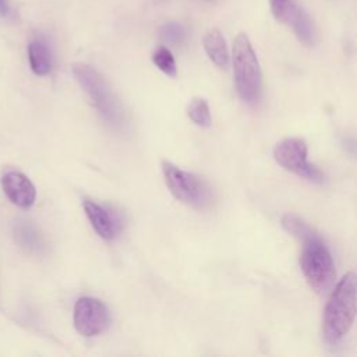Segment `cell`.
<instances>
[{
    "instance_id": "15",
    "label": "cell",
    "mask_w": 357,
    "mask_h": 357,
    "mask_svg": "<svg viewBox=\"0 0 357 357\" xmlns=\"http://www.w3.org/2000/svg\"><path fill=\"white\" fill-rule=\"evenodd\" d=\"M152 61L153 64L166 75L174 78L177 75V66L172 52L166 46H158L152 52Z\"/></svg>"
},
{
    "instance_id": "11",
    "label": "cell",
    "mask_w": 357,
    "mask_h": 357,
    "mask_svg": "<svg viewBox=\"0 0 357 357\" xmlns=\"http://www.w3.org/2000/svg\"><path fill=\"white\" fill-rule=\"evenodd\" d=\"M202 45H204L205 53L208 54L209 60L215 66H218L220 68L227 67L230 56H229V50H227V46H226V40H225V38H223V35L219 29H216V28L209 29L204 35Z\"/></svg>"
},
{
    "instance_id": "6",
    "label": "cell",
    "mask_w": 357,
    "mask_h": 357,
    "mask_svg": "<svg viewBox=\"0 0 357 357\" xmlns=\"http://www.w3.org/2000/svg\"><path fill=\"white\" fill-rule=\"evenodd\" d=\"M307 153V142L297 137L284 138L273 148V158L283 169L312 183H324L322 172L308 162Z\"/></svg>"
},
{
    "instance_id": "7",
    "label": "cell",
    "mask_w": 357,
    "mask_h": 357,
    "mask_svg": "<svg viewBox=\"0 0 357 357\" xmlns=\"http://www.w3.org/2000/svg\"><path fill=\"white\" fill-rule=\"evenodd\" d=\"M271 11L276 21L290 26L297 39L305 46H314L318 40L314 21L297 0H269Z\"/></svg>"
},
{
    "instance_id": "5",
    "label": "cell",
    "mask_w": 357,
    "mask_h": 357,
    "mask_svg": "<svg viewBox=\"0 0 357 357\" xmlns=\"http://www.w3.org/2000/svg\"><path fill=\"white\" fill-rule=\"evenodd\" d=\"M162 172L165 183L176 199L194 209H206L212 205L213 191L202 177L167 160L162 162Z\"/></svg>"
},
{
    "instance_id": "14",
    "label": "cell",
    "mask_w": 357,
    "mask_h": 357,
    "mask_svg": "<svg viewBox=\"0 0 357 357\" xmlns=\"http://www.w3.org/2000/svg\"><path fill=\"white\" fill-rule=\"evenodd\" d=\"M187 116L191 119L194 124L202 128H208L212 123L209 105L204 98L191 99V102L187 106Z\"/></svg>"
},
{
    "instance_id": "12",
    "label": "cell",
    "mask_w": 357,
    "mask_h": 357,
    "mask_svg": "<svg viewBox=\"0 0 357 357\" xmlns=\"http://www.w3.org/2000/svg\"><path fill=\"white\" fill-rule=\"evenodd\" d=\"M28 59L31 70L36 75H46L52 70V53L47 45L42 40H32L28 45Z\"/></svg>"
},
{
    "instance_id": "1",
    "label": "cell",
    "mask_w": 357,
    "mask_h": 357,
    "mask_svg": "<svg viewBox=\"0 0 357 357\" xmlns=\"http://www.w3.org/2000/svg\"><path fill=\"white\" fill-rule=\"evenodd\" d=\"M357 278L347 272L332 290L322 317V335L329 344H337L350 331L356 317Z\"/></svg>"
},
{
    "instance_id": "13",
    "label": "cell",
    "mask_w": 357,
    "mask_h": 357,
    "mask_svg": "<svg viewBox=\"0 0 357 357\" xmlns=\"http://www.w3.org/2000/svg\"><path fill=\"white\" fill-rule=\"evenodd\" d=\"M15 236H17V240L18 243L32 251V252H40L42 248H43V241H42V237L40 234L38 233V230L29 225L28 222H21L17 229H15Z\"/></svg>"
},
{
    "instance_id": "17",
    "label": "cell",
    "mask_w": 357,
    "mask_h": 357,
    "mask_svg": "<svg viewBox=\"0 0 357 357\" xmlns=\"http://www.w3.org/2000/svg\"><path fill=\"white\" fill-rule=\"evenodd\" d=\"M282 226H283V229L289 234L294 236L298 240H301L303 237H305L308 233H311L314 230L308 223H305L296 213H286V215H283L282 216Z\"/></svg>"
},
{
    "instance_id": "18",
    "label": "cell",
    "mask_w": 357,
    "mask_h": 357,
    "mask_svg": "<svg viewBox=\"0 0 357 357\" xmlns=\"http://www.w3.org/2000/svg\"><path fill=\"white\" fill-rule=\"evenodd\" d=\"M8 14V3L7 0H0V15L6 17Z\"/></svg>"
},
{
    "instance_id": "16",
    "label": "cell",
    "mask_w": 357,
    "mask_h": 357,
    "mask_svg": "<svg viewBox=\"0 0 357 357\" xmlns=\"http://www.w3.org/2000/svg\"><path fill=\"white\" fill-rule=\"evenodd\" d=\"M159 38L170 46H181L187 39V31L177 22H166L159 28Z\"/></svg>"
},
{
    "instance_id": "8",
    "label": "cell",
    "mask_w": 357,
    "mask_h": 357,
    "mask_svg": "<svg viewBox=\"0 0 357 357\" xmlns=\"http://www.w3.org/2000/svg\"><path fill=\"white\" fill-rule=\"evenodd\" d=\"M73 319L75 331L85 337L103 333L110 322L106 304L95 297H79L74 304Z\"/></svg>"
},
{
    "instance_id": "10",
    "label": "cell",
    "mask_w": 357,
    "mask_h": 357,
    "mask_svg": "<svg viewBox=\"0 0 357 357\" xmlns=\"http://www.w3.org/2000/svg\"><path fill=\"white\" fill-rule=\"evenodd\" d=\"M82 208L93 230L100 238L109 241L117 236V230H119L117 220L113 218V215L107 208H105L103 205H99L92 199H84Z\"/></svg>"
},
{
    "instance_id": "9",
    "label": "cell",
    "mask_w": 357,
    "mask_h": 357,
    "mask_svg": "<svg viewBox=\"0 0 357 357\" xmlns=\"http://www.w3.org/2000/svg\"><path fill=\"white\" fill-rule=\"evenodd\" d=\"M1 187L7 198L20 208H31L36 199V188L21 172L10 170L1 177Z\"/></svg>"
},
{
    "instance_id": "2",
    "label": "cell",
    "mask_w": 357,
    "mask_h": 357,
    "mask_svg": "<svg viewBox=\"0 0 357 357\" xmlns=\"http://www.w3.org/2000/svg\"><path fill=\"white\" fill-rule=\"evenodd\" d=\"M71 71L102 119L113 128H121L126 124L124 109L103 75L85 63H74Z\"/></svg>"
},
{
    "instance_id": "3",
    "label": "cell",
    "mask_w": 357,
    "mask_h": 357,
    "mask_svg": "<svg viewBox=\"0 0 357 357\" xmlns=\"http://www.w3.org/2000/svg\"><path fill=\"white\" fill-rule=\"evenodd\" d=\"M231 63L240 99L250 106H255L262 96V71L252 45L243 32L234 38Z\"/></svg>"
},
{
    "instance_id": "4",
    "label": "cell",
    "mask_w": 357,
    "mask_h": 357,
    "mask_svg": "<svg viewBox=\"0 0 357 357\" xmlns=\"http://www.w3.org/2000/svg\"><path fill=\"white\" fill-rule=\"evenodd\" d=\"M303 250L300 254V268L308 284L317 293H325L335 282L336 271L332 255L322 238L312 230L300 240Z\"/></svg>"
}]
</instances>
